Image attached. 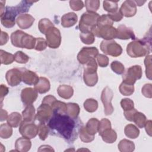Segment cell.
I'll use <instances>...</instances> for the list:
<instances>
[{
	"instance_id": "cell-1",
	"label": "cell",
	"mask_w": 152,
	"mask_h": 152,
	"mask_svg": "<svg viewBox=\"0 0 152 152\" xmlns=\"http://www.w3.org/2000/svg\"><path fill=\"white\" fill-rule=\"evenodd\" d=\"M48 124V126L66 140L72 138L75 128L74 119L71 118L66 113H53Z\"/></svg>"
},
{
	"instance_id": "cell-2",
	"label": "cell",
	"mask_w": 152,
	"mask_h": 152,
	"mask_svg": "<svg viewBox=\"0 0 152 152\" xmlns=\"http://www.w3.org/2000/svg\"><path fill=\"white\" fill-rule=\"evenodd\" d=\"M36 2L32 1H22L15 7L7 6L4 12L1 14V21L2 26L6 28H11L15 24L16 16L18 14L27 12L31 5Z\"/></svg>"
},
{
	"instance_id": "cell-3",
	"label": "cell",
	"mask_w": 152,
	"mask_h": 152,
	"mask_svg": "<svg viewBox=\"0 0 152 152\" xmlns=\"http://www.w3.org/2000/svg\"><path fill=\"white\" fill-rule=\"evenodd\" d=\"M151 52V40L147 38L131 42L126 47L127 54L131 58L148 55Z\"/></svg>"
},
{
	"instance_id": "cell-4",
	"label": "cell",
	"mask_w": 152,
	"mask_h": 152,
	"mask_svg": "<svg viewBox=\"0 0 152 152\" xmlns=\"http://www.w3.org/2000/svg\"><path fill=\"white\" fill-rule=\"evenodd\" d=\"M100 15L96 12H84L79 21V30L81 33L91 32L96 27Z\"/></svg>"
},
{
	"instance_id": "cell-5",
	"label": "cell",
	"mask_w": 152,
	"mask_h": 152,
	"mask_svg": "<svg viewBox=\"0 0 152 152\" xmlns=\"http://www.w3.org/2000/svg\"><path fill=\"white\" fill-rule=\"evenodd\" d=\"M97 64L95 58L91 59L84 68L83 80L84 83L89 87L95 86L98 81V75L97 74Z\"/></svg>"
},
{
	"instance_id": "cell-6",
	"label": "cell",
	"mask_w": 152,
	"mask_h": 152,
	"mask_svg": "<svg viewBox=\"0 0 152 152\" xmlns=\"http://www.w3.org/2000/svg\"><path fill=\"white\" fill-rule=\"evenodd\" d=\"M100 48L105 54L113 57L120 56L122 52L121 46L113 40H104L102 41Z\"/></svg>"
},
{
	"instance_id": "cell-7",
	"label": "cell",
	"mask_w": 152,
	"mask_h": 152,
	"mask_svg": "<svg viewBox=\"0 0 152 152\" xmlns=\"http://www.w3.org/2000/svg\"><path fill=\"white\" fill-rule=\"evenodd\" d=\"M123 74V82L134 85L137 80H140L141 78L142 71L141 66L136 65L128 68Z\"/></svg>"
},
{
	"instance_id": "cell-8",
	"label": "cell",
	"mask_w": 152,
	"mask_h": 152,
	"mask_svg": "<svg viewBox=\"0 0 152 152\" xmlns=\"http://www.w3.org/2000/svg\"><path fill=\"white\" fill-rule=\"evenodd\" d=\"M91 33L94 36L104 40H113L116 38V28L113 26L107 25L100 27H96L92 30Z\"/></svg>"
},
{
	"instance_id": "cell-9",
	"label": "cell",
	"mask_w": 152,
	"mask_h": 152,
	"mask_svg": "<svg viewBox=\"0 0 152 152\" xmlns=\"http://www.w3.org/2000/svg\"><path fill=\"white\" fill-rule=\"evenodd\" d=\"M46 40L48 46L52 49H56L59 47L61 43V32L55 27L50 28L45 33Z\"/></svg>"
},
{
	"instance_id": "cell-10",
	"label": "cell",
	"mask_w": 152,
	"mask_h": 152,
	"mask_svg": "<svg viewBox=\"0 0 152 152\" xmlns=\"http://www.w3.org/2000/svg\"><path fill=\"white\" fill-rule=\"evenodd\" d=\"M20 134L26 138L31 139L36 137L39 132V126L33 122L22 121L19 127Z\"/></svg>"
},
{
	"instance_id": "cell-11",
	"label": "cell",
	"mask_w": 152,
	"mask_h": 152,
	"mask_svg": "<svg viewBox=\"0 0 152 152\" xmlns=\"http://www.w3.org/2000/svg\"><path fill=\"white\" fill-rule=\"evenodd\" d=\"M113 96L112 90L109 87H106L103 88L101 94V100L104 106V112L106 115H110L114 110L112 104V100Z\"/></svg>"
},
{
	"instance_id": "cell-12",
	"label": "cell",
	"mask_w": 152,
	"mask_h": 152,
	"mask_svg": "<svg viewBox=\"0 0 152 152\" xmlns=\"http://www.w3.org/2000/svg\"><path fill=\"white\" fill-rule=\"evenodd\" d=\"M99 55V50L96 47H83L77 55V59L81 64H86Z\"/></svg>"
},
{
	"instance_id": "cell-13",
	"label": "cell",
	"mask_w": 152,
	"mask_h": 152,
	"mask_svg": "<svg viewBox=\"0 0 152 152\" xmlns=\"http://www.w3.org/2000/svg\"><path fill=\"white\" fill-rule=\"evenodd\" d=\"M53 113V110L50 105L42 103L37 108L36 119L39 123H46L51 118Z\"/></svg>"
},
{
	"instance_id": "cell-14",
	"label": "cell",
	"mask_w": 152,
	"mask_h": 152,
	"mask_svg": "<svg viewBox=\"0 0 152 152\" xmlns=\"http://www.w3.org/2000/svg\"><path fill=\"white\" fill-rule=\"evenodd\" d=\"M23 68H12L8 70L5 74V78L7 83L12 86H17L22 81Z\"/></svg>"
},
{
	"instance_id": "cell-15",
	"label": "cell",
	"mask_w": 152,
	"mask_h": 152,
	"mask_svg": "<svg viewBox=\"0 0 152 152\" xmlns=\"http://www.w3.org/2000/svg\"><path fill=\"white\" fill-rule=\"evenodd\" d=\"M38 96L37 91L34 88L27 87L22 90L21 93V99L25 105L32 104Z\"/></svg>"
},
{
	"instance_id": "cell-16",
	"label": "cell",
	"mask_w": 152,
	"mask_h": 152,
	"mask_svg": "<svg viewBox=\"0 0 152 152\" xmlns=\"http://www.w3.org/2000/svg\"><path fill=\"white\" fill-rule=\"evenodd\" d=\"M119 10L123 16L131 17L134 16L137 12V5L134 1L126 0L122 4Z\"/></svg>"
},
{
	"instance_id": "cell-17",
	"label": "cell",
	"mask_w": 152,
	"mask_h": 152,
	"mask_svg": "<svg viewBox=\"0 0 152 152\" xmlns=\"http://www.w3.org/2000/svg\"><path fill=\"white\" fill-rule=\"evenodd\" d=\"M34 18L28 14H21L16 18L18 26L21 29L30 28L34 22Z\"/></svg>"
},
{
	"instance_id": "cell-18",
	"label": "cell",
	"mask_w": 152,
	"mask_h": 152,
	"mask_svg": "<svg viewBox=\"0 0 152 152\" xmlns=\"http://www.w3.org/2000/svg\"><path fill=\"white\" fill-rule=\"evenodd\" d=\"M116 38L122 40L135 39V36L131 28L127 27L125 25L121 24L116 28Z\"/></svg>"
},
{
	"instance_id": "cell-19",
	"label": "cell",
	"mask_w": 152,
	"mask_h": 152,
	"mask_svg": "<svg viewBox=\"0 0 152 152\" xmlns=\"http://www.w3.org/2000/svg\"><path fill=\"white\" fill-rule=\"evenodd\" d=\"M38 75L30 70L23 69L22 81L28 85H35L39 81Z\"/></svg>"
},
{
	"instance_id": "cell-20",
	"label": "cell",
	"mask_w": 152,
	"mask_h": 152,
	"mask_svg": "<svg viewBox=\"0 0 152 152\" xmlns=\"http://www.w3.org/2000/svg\"><path fill=\"white\" fill-rule=\"evenodd\" d=\"M31 142L29 138L24 137H20L15 141V151L21 152H27L31 148Z\"/></svg>"
},
{
	"instance_id": "cell-21",
	"label": "cell",
	"mask_w": 152,
	"mask_h": 152,
	"mask_svg": "<svg viewBox=\"0 0 152 152\" xmlns=\"http://www.w3.org/2000/svg\"><path fill=\"white\" fill-rule=\"evenodd\" d=\"M78 20L77 15L73 12L64 14L61 18V25L65 28L71 27L74 26Z\"/></svg>"
},
{
	"instance_id": "cell-22",
	"label": "cell",
	"mask_w": 152,
	"mask_h": 152,
	"mask_svg": "<svg viewBox=\"0 0 152 152\" xmlns=\"http://www.w3.org/2000/svg\"><path fill=\"white\" fill-rule=\"evenodd\" d=\"M50 88V84L49 80L45 77H40L38 82L34 85V89L40 94L48 92Z\"/></svg>"
},
{
	"instance_id": "cell-23",
	"label": "cell",
	"mask_w": 152,
	"mask_h": 152,
	"mask_svg": "<svg viewBox=\"0 0 152 152\" xmlns=\"http://www.w3.org/2000/svg\"><path fill=\"white\" fill-rule=\"evenodd\" d=\"M57 92L59 97L65 99H69L73 96L74 90L69 85H61L58 87Z\"/></svg>"
},
{
	"instance_id": "cell-24",
	"label": "cell",
	"mask_w": 152,
	"mask_h": 152,
	"mask_svg": "<svg viewBox=\"0 0 152 152\" xmlns=\"http://www.w3.org/2000/svg\"><path fill=\"white\" fill-rule=\"evenodd\" d=\"M36 42V38L33 36L25 33L23 36L21 42V48H25L27 49H34Z\"/></svg>"
},
{
	"instance_id": "cell-25",
	"label": "cell",
	"mask_w": 152,
	"mask_h": 152,
	"mask_svg": "<svg viewBox=\"0 0 152 152\" xmlns=\"http://www.w3.org/2000/svg\"><path fill=\"white\" fill-rule=\"evenodd\" d=\"M22 115L24 121L29 122H34V119H36L35 108L34 106L32 104L27 105L22 112Z\"/></svg>"
},
{
	"instance_id": "cell-26",
	"label": "cell",
	"mask_w": 152,
	"mask_h": 152,
	"mask_svg": "<svg viewBox=\"0 0 152 152\" xmlns=\"http://www.w3.org/2000/svg\"><path fill=\"white\" fill-rule=\"evenodd\" d=\"M100 136L105 142L109 144L114 142L117 139V134L116 131L112 128L107 129L103 131Z\"/></svg>"
},
{
	"instance_id": "cell-27",
	"label": "cell",
	"mask_w": 152,
	"mask_h": 152,
	"mask_svg": "<svg viewBox=\"0 0 152 152\" xmlns=\"http://www.w3.org/2000/svg\"><path fill=\"white\" fill-rule=\"evenodd\" d=\"M80 108L79 105L75 103H68L66 104V113L72 119H77L80 113Z\"/></svg>"
},
{
	"instance_id": "cell-28",
	"label": "cell",
	"mask_w": 152,
	"mask_h": 152,
	"mask_svg": "<svg viewBox=\"0 0 152 152\" xmlns=\"http://www.w3.org/2000/svg\"><path fill=\"white\" fill-rule=\"evenodd\" d=\"M99 123L100 121L96 118H93L90 119L86 125V130L90 134L94 135L99 131Z\"/></svg>"
},
{
	"instance_id": "cell-29",
	"label": "cell",
	"mask_w": 152,
	"mask_h": 152,
	"mask_svg": "<svg viewBox=\"0 0 152 152\" xmlns=\"http://www.w3.org/2000/svg\"><path fill=\"white\" fill-rule=\"evenodd\" d=\"M118 147V150L121 152H132L135 150L134 143L127 139H123L121 140Z\"/></svg>"
},
{
	"instance_id": "cell-30",
	"label": "cell",
	"mask_w": 152,
	"mask_h": 152,
	"mask_svg": "<svg viewBox=\"0 0 152 152\" xmlns=\"http://www.w3.org/2000/svg\"><path fill=\"white\" fill-rule=\"evenodd\" d=\"M7 120L11 126L17 128L22 122V116L18 112H12L8 116Z\"/></svg>"
},
{
	"instance_id": "cell-31",
	"label": "cell",
	"mask_w": 152,
	"mask_h": 152,
	"mask_svg": "<svg viewBox=\"0 0 152 152\" xmlns=\"http://www.w3.org/2000/svg\"><path fill=\"white\" fill-rule=\"evenodd\" d=\"M125 135L131 139H135L139 136L140 130L133 124H128L125 126L124 129Z\"/></svg>"
},
{
	"instance_id": "cell-32",
	"label": "cell",
	"mask_w": 152,
	"mask_h": 152,
	"mask_svg": "<svg viewBox=\"0 0 152 152\" xmlns=\"http://www.w3.org/2000/svg\"><path fill=\"white\" fill-rule=\"evenodd\" d=\"M25 33V32L19 30L12 33L11 35V42L12 45L15 47L21 48V39Z\"/></svg>"
},
{
	"instance_id": "cell-33",
	"label": "cell",
	"mask_w": 152,
	"mask_h": 152,
	"mask_svg": "<svg viewBox=\"0 0 152 152\" xmlns=\"http://www.w3.org/2000/svg\"><path fill=\"white\" fill-rule=\"evenodd\" d=\"M54 25L53 23L49 20L48 18H42L39 21L38 28L39 31L42 33L45 34L46 31L51 27H53Z\"/></svg>"
},
{
	"instance_id": "cell-34",
	"label": "cell",
	"mask_w": 152,
	"mask_h": 152,
	"mask_svg": "<svg viewBox=\"0 0 152 152\" xmlns=\"http://www.w3.org/2000/svg\"><path fill=\"white\" fill-rule=\"evenodd\" d=\"M84 107L86 111L88 112H94L98 107V102L96 100L90 98L86 100L84 102Z\"/></svg>"
},
{
	"instance_id": "cell-35",
	"label": "cell",
	"mask_w": 152,
	"mask_h": 152,
	"mask_svg": "<svg viewBox=\"0 0 152 152\" xmlns=\"http://www.w3.org/2000/svg\"><path fill=\"white\" fill-rule=\"evenodd\" d=\"M0 58L1 64L9 65L14 61V55L2 49L0 50Z\"/></svg>"
},
{
	"instance_id": "cell-36",
	"label": "cell",
	"mask_w": 152,
	"mask_h": 152,
	"mask_svg": "<svg viewBox=\"0 0 152 152\" xmlns=\"http://www.w3.org/2000/svg\"><path fill=\"white\" fill-rule=\"evenodd\" d=\"M12 134V129L11 126L8 124H2L0 126V137L3 139H7L10 138Z\"/></svg>"
},
{
	"instance_id": "cell-37",
	"label": "cell",
	"mask_w": 152,
	"mask_h": 152,
	"mask_svg": "<svg viewBox=\"0 0 152 152\" xmlns=\"http://www.w3.org/2000/svg\"><path fill=\"white\" fill-rule=\"evenodd\" d=\"M79 136L80 140L84 142H90L94 139V135L90 134L86 130V126H83L79 129Z\"/></svg>"
},
{
	"instance_id": "cell-38",
	"label": "cell",
	"mask_w": 152,
	"mask_h": 152,
	"mask_svg": "<svg viewBox=\"0 0 152 152\" xmlns=\"http://www.w3.org/2000/svg\"><path fill=\"white\" fill-rule=\"evenodd\" d=\"M52 108L53 113L65 114L66 111V104L56 100L52 104Z\"/></svg>"
},
{
	"instance_id": "cell-39",
	"label": "cell",
	"mask_w": 152,
	"mask_h": 152,
	"mask_svg": "<svg viewBox=\"0 0 152 152\" xmlns=\"http://www.w3.org/2000/svg\"><path fill=\"white\" fill-rule=\"evenodd\" d=\"M119 90L124 96H131L134 92V86L122 81L119 87Z\"/></svg>"
},
{
	"instance_id": "cell-40",
	"label": "cell",
	"mask_w": 152,
	"mask_h": 152,
	"mask_svg": "<svg viewBox=\"0 0 152 152\" xmlns=\"http://www.w3.org/2000/svg\"><path fill=\"white\" fill-rule=\"evenodd\" d=\"M85 6L87 12H96L100 7V1L99 0H86Z\"/></svg>"
},
{
	"instance_id": "cell-41",
	"label": "cell",
	"mask_w": 152,
	"mask_h": 152,
	"mask_svg": "<svg viewBox=\"0 0 152 152\" xmlns=\"http://www.w3.org/2000/svg\"><path fill=\"white\" fill-rule=\"evenodd\" d=\"M147 121L146 116L141 112H137L133 118V122H135V124L140 128H142L144 126L145 122Z\"/></svg>"
},
{
	"instance_id": "cell-42",
	"label": "cell",
	"mask_w": 152,
	"mask_h": 152,
	"mask_svg": "<svg viewBox=\"0 0 152 152\" xmlns=\"http://www.w3.org/2000/svg\"><path fill=\"white\" fill-rule=\"evenodd\" d=\"M103 7L104 10L109 13H113L118 10V1H104L103 2Z\"/></svg>"
},
{
	"instance_id": "cell-43",
	"label": "cell",
	"mask_w": 152,
	"mask_h": 152,
	"mask_svg": "<svg viewBox=\"0 0 152 152\" xmlns=\"http://www.w3.org/2000/svg\"><path fill=\"white\" fill-rule=\"evenodd\" d=\"M80 37L82 42L86 45L93 44L95 40L94 35L91 32L80 33Z\"/></svg>"
},
{
	"instance_id": "cell-44",
	"label": "cell",
	"mask_w": 152,
	"mask_h": 152,
	"mask_svg": "<svg viewBox=\"0 0 152 152\" xmlns=\"http://www.w3.org/2000/svg\"><path fill=\"white\" fill-rule=\"evenodd\" d=\"M113 21L110 19L109 16L107 14H103L101 16H100L97 24V27H100L104 26L110 25L113 26Z\"/></svg>"
},
{
	"instance_id": "cell-45",
	"label": "cell",
	"mask_w": 152,
	"mask_h": 152,
	"mask_svg": "<svg viewBox=\"0 0 152 152\" xmlns=\"http://www.w3.org/2000/svg\"><path fill=\"white\" fill-rule=\"evenodd\" d=\"M112 70L117 74H122L125 72L124 65L119 61H113L110 64Z\"/></svg>"
},
{
	"instance_id": "cell-46",
	"label": "cell",
	"mask_w": 152,
	"mask_h": 152,
	"mask_svg": "<svg viewBox=\"0 0 152 152\" xmlns=\"http://www.w3.org/2000/svg\"><path fill=\"white\" fill-rule=\"evenodd\" d=\"M14 55V61L19 64H26L29 60V56L22 51H17Z\"/></svg>"
},
{
	"instance_id": "cell-47",
	"label": "cell",
	"mask_w": 152,
	"mask_h": 152,
	"mask_svg": "<svg viewBox=\"0 0 152 152\" xmlns=\"http://www.w3.org/2000/svg\"><path fill=\"white\" fill-rule=\"evenodd\" d=\"M39 136L40 140L44 141L48 137L49 134V129L48 126L45 123H39Z\"/></svg>"
},
{
	"instance_id": "cell-48",
	"label": "cell",
	"mask_w": 152,
	"mask_h": 152,
	"mask_svg": "<svg viewBox=\"0 0 152 152\" xmlns=\"http://www.w3.org/2000/svg\"><path fill=\"white\" fill-rule=\"evenodd\" d=\"M145 74L147 78L151 80V55H147L144 59Z\"/></svg>"
},
{
	"instance_id": "cell-49",
	"label": "cell",
	"mask_w": 152,
	"mask_h": 152,
	"mask_svg": "<svg viewBox=\"0 0 152 152\" xmlns=\"http://www.w3.org/2000/svg\"><path fill=\"white\" fill-rule=\"evenodd\" d=\"M111 128V122L110 121L106 119V118H103L102 119L99 123V134L100 135L103 131L105 130Z\"/></svg>"
},
{
	"instance_id": "cell-50",
	"label": "cell",
	"mask_w": 152,
	"mask_h": 152,
	"mask_svg": "<svg viewBox=\"0 0 152 152\" xmlns=\"http://www.w3.org/2000/svg\"><path fill=\"white\" fill-rule=\"evenodd\" d=\"M121 106L124 111H127L134 108V102L128 98H125L121 100Z\"/></svg>"
},
{
	"instance_id": "cell-51",
	"label": "cell",
	"mask_w": 152,
	"mask_h": 152,
	"mask_svg": "<svg viewBox=\"0 0 152 152\" xmlns=\"http://www.w3.org/2000/svg\"><path fill=\"white\" fill-rule=\"evenodd\" d=\"M47 42L46 40L42 37L36 38V45L34 47V49L38 51H42L45 50L47 47Z\"/></svg>"
},
{
	"instance_id": "cell-52",
	"label": "cell",
	"mask_w": 152,
	"mask_h": 152,
	"mask_svg": "<svg viewBox=\"0 0 152 152\" xmlns=\"http://www.w3.org/2000/svg\"><path fill=\"white\" fill-rule=\"evenodd\" d=\"M97 62L100 67H106L109 65V58L103 54H99L97 56Z\"/></svg>"
},
{
	"instance_id": "cell-53",
	"label": "cell",
	"mask_w": 152,
	"mask_h": 152,
	"mask_svg": "<svg viewBox=\"0 0 152 152\" xmlns=\"http://www.w3.org/2000/svg\"><path fill=\"white\" fill-rule=\"evenodd\" d=\"M69 6L74 11H80L84 7V4L82 1L72 0L69 1Z\"/></svg>"
},
{
	"instance_id": "cell-54",
	"label": "cell",
	"mask_w": 152,
	"mask_h": 152,
	"mask_svg": "<svg viewBox=\"0 0 152 152\" xmlns=\"http://www.w3.org/2000/svg\"><path fill=\"white\" fill-rule=\"evenodd\" d=\"M142 94L147 98L152 97V85L151 84H146L142 87L141 90Z\"/></svg>"
},
{
	"instance_id": "cell-55",
	"label": "cell",
	"mask_w": 152,
	"mask_h": 152,
	"mask_svg": "<svg viewBox=\"0 0 152 152\" xmlns=\"http://www.w3.org/2000/svg\"><path fill=\"white\" fill-rule=\"evenodd\" d=\"M107 15L109 16V17L113 21L115 22L120 21L123 18V15L119 9H118L116 11L113 13H109Z\"/></svg>"
},
{
	"instance_id": "cell-56",
	"label": "cell",
	"mask_w": 152,
	"mask_h": 152,
	"mask_svg": "<svg viewBox=\"0 0 152 152\" xmlns=\"http://www.w3.org/2000/svg\"><path fill=\"white\" fill-rule=\"evenodd\" d=\"M137 112V110L135 108H134L132 109H131V110H127V111H124V115L125 118L128 121L132 122L133 121L134 116L135 113Z\"/></svg>"
},
{
	"instance_id": "cell-57",
	"label": "cell",
	"mask_w": 152,
	"mask_h": 152,
	"mask_svg": "<svg viewBox=\"0 0 152 152\" xmlns=\"http://www.w3.org/2000/svg\"><path fill=\"white\" fill-rule=\"evenodd\" d=\"M56 100V99L54 96H53L52 95H48L43 99L42 103L48 104H49L52 106V104H53V103Z\"/></svg>"
},
{
	"instance_id": "cell-58",
	"label": "cell",
	"mask_w": 152,
	"mask_h": 152,
	"mask_svg": "<svg viewBox=\"0 0 152 152\" xmlns=\"http://www.w3.org/2000/svg\"><path fill=\"white\" fill-rule=\"evenodd\" d=\"M9 90L8 88L4 84H1L0 87V92H1V104L2 102V100L4 99V97L8 93Z\"/></svg>"
},
{
	"instance_id": "cell-59",
	"label": "cell",
	"mask_w": 152,
	"mask_h": 152,
	"mask_svg": "<svg viewBox=\"0 0 152 152\" xmlns=\"http://www.w3.org/2000/svg\"><path fill=\"white\" fill-rule=\"evenodd\" d=\"M9 40V36L8 34L3 31H1V39H0V45L2 46L5 45Z\"/></svg>"
},
{
	"instance_id": "cell-60",
	"label": "cell",
	"mask_w": 152,
	"mask_h": 152,
	"mask_svg": "<svg viewBox=\"0 0 152 152\" xmlns=\"http://www.w3.org/2000/svg\"><path fill=\"white\" fill-rule=\"evenodd\" d=\"M145 129L146 132L150 135L151 136V121L149 120L146 121L145 124Z\"/></svg>"
},
{
	"instance_id": "cell-61",
	"label": "cell",
	"mask_w": 152,
	"mask_h": 152,
	"mask_svg": "<svg viewBox=\"0 0 152 152\" xmlns=\"http://www.w3.org/2000/svg\"><path fill=\"white\" fill-rule=\"evenodd\" d=\"M38 151H54V150L50 145H41L39 147V148L38 149Z\"/></svg>"
},
{
	"instance_id": "cell-62",
	"label": "cell",
	"mask_w": 152,
	"mask_h": 152,
	"mask_svg": "<svg viewBox=\"0 0 152 152\" xmlns=\"http://www.w3.org/2000/svg\"><path fill=\"white\" fill-rule=\"evenodd\" d=\"M8 116V113L5 110H4L2 109H1V118H0V121H4L6 119H7Z\"/></svg>"
},
{
	"instance_id": "cell-63",
	"label": "cell",
	"mask_w": 152,
	"mask_h": 152,
	"mask_svg": "<svg viewBox=\"0 0 152 152\" xmlns=\"http://www.w3.org/2000/svg\"><path fill=\"white\" fill-rule=\"evenodd\" d=\"M0 4H1V8H0V9H1V14H2L4 12V11H5V7H4V4H5V1H0Z\"/></svg>"
},
{
	"instance_id": "cell-64",
	"label": "cell",
	"mask_w": 152,
	"mask_h": 152,
	"mask_svg": "<svg viewBox=\"0 0 152 152\" xmlns=\"http://www.w3.org/2000/svg\"><path fill=\"white\" fill-rule=\"evenodd\" d=\"M136 5H138V6H141L145 2V1H134Z\"/></svg>"
}]
</instances>
